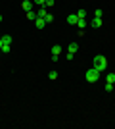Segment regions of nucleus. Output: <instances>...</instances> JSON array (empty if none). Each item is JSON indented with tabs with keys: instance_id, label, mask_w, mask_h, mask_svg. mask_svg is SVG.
I'll list each match as a JSON object with an SVG mask.
<instances>
[{
	"instance_id": "f257e3e1",
	"label": "nucleus",
	"mask_w": 115,
	"mask_h": 129,
	"mask_svg": "<svg viewBox=\"0 0 115 129\" xmlns=\"http://www.w3.org/2000/svg\"><path fill=\"white\" fill-rule=\"evenodd\" d=\"M94 64H92V68H96V70L102 73V71L107 68V58L105 56H102V54H98V56H94V60H92Z\"/></svg>"
},
{
	"instance_id": "f03ea898",
	"label": "nucleus",
	"mask_w": 115,
	"mask_h": 129,
	"mask_svg": "<svg viewBox=\"0 0 115 129\" xmlns=\"http://www.w3.org/2000/svg\"><path fill=\"white\" fill-rule=\"evenodd\" d=\"M12 48V37L10 35H2L0 37V54H8Z\"/></svg>"
},
{
	"instance_id": "7ed1b4c3",
	"label": "nucleus",
	"mask_w": 115,
	"mask_h": 129,
	"mask_svg": "<svg viewBox=\"0 0 115 129\" xmlns=\"http://www.w3.org/2000/svg\"><path fill=\"white\" fill-rule=\"evenodd\" d=\"M98 79H100V71L96 70V68H90V70L86 71V81L88 83H96Z\"/></svg>"
},
{
	"instance_id": "20e7f679",
	"label": "nucleus",
	"mask_w": 115,
	"mask_h": 129,
	"mask_svg": "<svg viewBox=\"0 0 115 129\" xmlns=\"http://www.w3.org/2000/svg\"><path fill=\"white\" fill-rule=\"evenodd\" d=\"M77 50H79V44H77V43H71L69 46H67V54H65V58H67V60H73V56H75Z\"/></svg>"
},
{
	"instance_id": "39448f33",
	"label": "nucleus",
	"mask_w": 115,
	"mask_h": 129,
	"mask_svg": "<svg viewBox=\"0 0 115 129\" xmlns=\"http://www.w3.org/2000/svg\"><path fill=\"white\" fill-rule=\"evenodd\" d=\"M61 54V46L60 44H56V46H52V62H58V58H60Z\"/></svg>"
},
{
	"instance_id": "423d86ee",
	"label": "nucleus",
	"mask_w": 115,
	"mask_h": 129,
	"mask_svg": "<svg viewBox=\"0 0 115 129\" xmlns=\"http://www.w3.org/2000/svg\"><path fill=\"white\" fill-rule=\"evenodd\" d=\"M21 8H23L25 12L33 10V2H31V0H23V2H21Z\"/></svg>"
},
{
	"instance_id": "0eeeda50",
	"label": "nucleus",
	"mask_w": 115,
	"mask_h": 129,
	"mask_svg": "<svg viewBox=\"0 0 115 129\" xmlns=\"http://www.w3.org/2000/svg\"><path fill=\"white\" fill-rule=\"evenodd\" d=\"M77 21H79L77 14H71V16H67V23H69V25H77Z\"/></svg>"
},
{
	"instance_id": "6e6552de",
	"label": "nucleus",
	"mask_w": 115,
	"mask_h": 129,
	"mask_svg": "<svg viewBox=\"0 0 115 129\" xmlns=\"http://www.w3.org/2000/svg\"><path fill=\"white\" fill-rule=\"evenodd\" d=\"M35 25H37L38 29H44V27H46V21H44V17H37V19H35Z\"/></svg>"
},
{
	"instance_id": "1a4fd4ad",
	"label": "nucleus",
	"mask_w": 115,
	"mask_h": 129,
	"mask_svg": "<svg viewBox=\"0 0 115 129\" xmlns=\"http://www.w3.org/2000/svg\"><path fill=\"white\" fill-rule=\"evenodd\" d=\"M77 27H79V29H81V31H79V35H82V29H84V27H86V21H84V19H79V21H77Z\"/></svg>"
},
{
	"instance_id": "9d476101",
	"label": "nucleus",
	"mask_w": 115,
	"mask_h": 129,
	"mask_svg": "<svg viewBox=\"0 0 115 129\" xmlns=\"http://www.w3.org/2000/svg\"><path fill=\"white\" fill-rule=\"evenodd\" d=\"M90 25H92V27H100V25H102V17H94L92 21H90Z\"/></svg>"
},
{
	"instance_id": "9b49d317",
	"label": "nucleus",
	"mask_w": 115,
	"mask_h": 129,
	"mask_svg": "<svg viewBox=\"0 0 115 129\" xmlns=\"http://www.w3.org/2000/svg\"><path fill=\"white\" fill-rule=\"evenodd\" d=\"M44 21H46V25H48V23H52V21H54V16H52V14L48 12V14L44 16Z\"/></svg>"
},
{
	"instance_id": "f8f14e48",
	"label": "nucleus",
	"mask_w": 115,
	"mask_h": 129,
	"mask_svg": "<svg viewBox=\"0 0 115 129\" xmlns=\"http://www.w3.org/2000/svg\"><path fill=\"white\" fill-rule=\"evenodd\" d=\"M27 19H33V21H35V19H37V12L29 10V12H27Z\"/></svg>"
},
{
	"instance_id": "ddd939ff",
	"label": "nucleus",
	"mask_w": 115,
	"mask_h": 129,
	"mask_svg": "<svg viewBox=\"0 0 115 129\" xmlns=\"http://www.w3.org/2000/svg\"><path fill=\"white\" fill-rule=\"evenodd\" d=\"M48 79H50V81H56V79H58V71H54V70H52V71L48 73Z\"/></svg>"
},
{
	"instance_id": "4468645a",
	"label": "nucleus",
	"mask_w": 115,
	"mask_h": 129,
	"mask_svg": "<svg viewBox=\"0 0 115 129\" xmlns=\"http://www.w3.org/2000/svg\"><path fill=\"white\" fill-rule=\"evenodd\" d=\"M77 17H79V19H84V17H86V10H79L77 12Z\"/></svg>"
},
{
	"instance_id": "2eb2a0df",
	"label": "nucleus",
	"mask_w": 115,
	"mask_h": 129,
	"mask_svg": "<svg viewBox=\"0 0 115 129\" xmlns=\"http://www.w3.org/2000/svg\"><path fill=\"white\" fill-rule=\"evenodd\" d=\"M105 81H107V83H115V73H107Z\"/></svg>"
},
{
	"instance_id": "dca6fc26",
	"label": "nucleus",
	"mask_w": 115,
	"mask_h": 129,
	"mask_svg": "<svg viewBox=\"0 0 115 129\" xmlns=\"http://www.w3.org/2000/svg\"><path fill=\"white\" fill-rule=\"evenodd\" d=\"M54 4H56V0H46V4H44V8H52Z\"/></svg>"
},
{
	"instance_id": "f3484780",
	"label": "nucleus",
	"mask_w": 115,
	"mask_h": 129,
	"mask_svg": "<svg viewBox=\"0 0 115 129\" xmlns=\"http://www.w3.org/2000/svg\"><path fill=\"white\" fill-rule=\"evenodd\" d=\"M105 91H107V92L113 91V83H105Z\"/></svg>"
},
{
	"instance_id": "a211bd4d",
	"label": "nucleus",
	"mask_w": 115,
	"mask_h": 129,
	"mask_svg": "<svg viewBox=\"0 0 115 129\" xmlns=\"http://www.w3.org/2000/svg\"><path fill=\"white\" fill-rule=\"evenodd\" d=\"M33 2H35L37 6H44V4H46V0H33Z\"/></svg>"
},
{
	"instance_id": "6ab92c4d",
	"label": "nucleus",
	"mask_w": 115,
	"mask_h": 129,
	"mask_svg": "<svg viewBox=\"0 0 115 129\" xmlns=\"http://www.w3.org/2000/svg\"><path fill=\"white\" fill-rule=\"evenodd\" d=\"M94 17H102V10H100V8L94 12Z\"/></svg>"
},
{
	"instance_id": "aec40b11",
	"label": "nucleus",
	"mask_w": 115,
	"mask_h": 129,
	"mask_svg": "<svg viewBox=\"0 0 115 129\" xmlns=\"http://www.w3.org/2000/svg\"><path fill=\"white\" fill-rule=\"evenodd\" d=\"M0 23H2V14H0Z\"/></svg>"
}]
</instances>
